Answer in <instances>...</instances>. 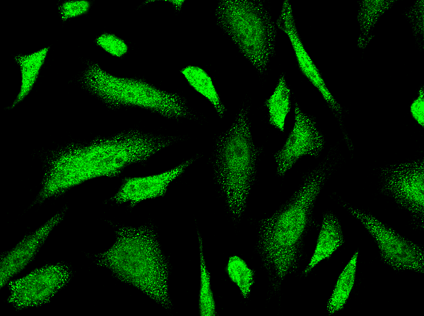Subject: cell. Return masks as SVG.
<instances>
[{
	"label": "cell",
	"instance_id": "cell-1",
	"mask_svg": "<svg viewBox=\"0 0 424 316\" xmlns=\"http://www.w3.org/2000/svg\"><path fill=\"white\" fill-rule=\"evenodd\" d=\"M172 142L170 138L130 130L72 143L47 158L37 202L56 197L98 177H115L128 165L143 162Z\"/></svg>",
	"mask_w": 424,
	"mask_h": 316
},
{
	"label": "cell",
	"instance_id": "cell-2",
	"mask_svg": "<svg viewBox=\"0 0 424 316\" xmlns=\"http://www.w3.org/2000/svg\"><path fill=\"white\" fill-rule=\"evenodd\" d=\"M326 175L323 167L313 170L288 201L259 223L261 256L265 267L278 281L297 268L302 241Z\"/></svg>",
	"mask_w": 424,
	"mask_h": 316
},
{
	"label": "cell",
	"instance_id": "cell-3",
	"mask_svg": "<svg viewBox=\"0 0 424 316\" xmlns=\"http://www.w3.org/2000/svg\"><path fill=\"white\" fill-rule=\"evenodd\" d=\"M116 235L112 246L96 256L97 264L170 308L168 264L154 230L148 226H124L116 231Z\"/></svg>",
	"mask_w": 424,
	"mask_h": 316
},
{
	"label": "cell",
	"instance_id": "cell-4",
	"mask_svg": "<svg viewBox=\"0 0 424 316\" xmlns=\"http://www.w3.org/2000/svg\"><path fill=\"white\" fill-rule=\"evenodd\" d=\"M257 155L248 111L242 108L228 129L218 137L214 159L216 182L235 218L245 211L254 180Z\"/></svg>",
	"mask_w": 424,
	"mask_h": 316
},
{
	"label": "cell",
	"instance_id": "cell-5",
	"mask_svg": "<svg viewBox=\"0 0 424 316\" xmlns=\"http://www.w3.org/2000/svg\"><path fill=\"white\" fill-rule=\"evenodd\" d=\"M79 83L111 108L140 107L170 119L191 115L185 100L177 93L163 90L141 79L113 75L97 63L86 66Z\"/></svg>",
	"mask_w": 424,
	"mask_h": 316
},
{
	"label": "cell",
	"instance_id": "cell-6",
	"mask_svg": "<svg viewBox=\"0 0 424 316\" xmlns=\"http://www.w3.org/2000/svg\"><path fill=\"white\" fill-rule=\"evenodd\" d=\"M216 17L218 24L254 67L260 73L266 71L274 53L276 30L263 4L259 1H221Z\"/></svg>",
	"mask_w": 424,
	"mask_h": 316
},
{
	"label": "cell",
	"instance_id": "cell-7",
	"mask_svg": "<svg viewBox=\"0 0 424 316\" xmlns=\"http://www.w3.org/2000/svg\"><path fill=\"white\" fill-rule=\"evenodd\" d=\"M347 209L375 240L384 262L395 270L423 273L424 252L421 247L401 236L372 215L351 206H347Z\"/></svg>",
	"mask_w": 424,
	"mask_h": 316
},
{
	"label": "cell",
	"instance_id": "cell-8",
	"mask_svg": "<svg viewBox=\"0 0 424 316\" xmlns=\"http://www.w3.org/2000/svg\"><path fill=\"white\" fill-rule=\"evenodd\" d=\"M70 278L71 271L65 264L45 265L10 282L8 300L18 309L41 305L49 302Z\"/></svg>",
	"mask_w": 424,
	"mask_h": 316
},
{
	"label": "cell",
	"instance_id": "cell-9",
	"mask_svg": "<svg viewBox=\"0 0 424 316\" xmlns=\"http://www.w3.org/2000/svg\"><path fill=\"white\" fill-rule=\"evenodd\" d=\"M383 189L404 209L423 221V160L396 164L382 172Z\"/></svg>",
	"mask_w": 424,
	"mask_h": 316
},
{
	"label": "cell",
	"instance_id": "cell-10",
	"mask_svg": "<svg viewBox=\"0 0 424 316\" xmlns=\"http://www.w3.org/2000/svg\"><path fill=\"white\" fill-rule=\"evenodd\" d=\"M324 145L323 136L315 122L296 103L293 128L282 148L274 155L277 174L284 175L302 156H318Z\"/></svg>",
	"mask_w": 424,
	"mask_h": 316
},
{
	"label": "cell",
	"instance_id": "cell-11",
	"mask_svg": "<svg viewBox=\"0 0 424 316\" xmlns=\"http://www.w3.org/2000/svg\"><path fill=\"white\" fill-rule=\"evenodd\" d=\"M192 162V159L187 160L170 170L156 175L125 178L112 199L117 204L129 203L134 206L143 200L163 197L170 184Z\"/></svg>",
	"mask_w": 424,
	"mask_h": 316
},
{
	"label": "cell",
	"instance_id": "cell-12",
	"mask_svg": "<svg viewBox=\"0 0 424 316\" xmlns=\"http://www.w3.org/2000/svg\"><path fill=\"white\" fill-rule=\"evenodd\" d=\"M276 23L278 27L288 35L302 73L320 92L330 108L336 113L341 115L342 112L341 105L327 88L319 71L309 56L300 40L295 26L292 8L287 0L283 2L281 14Z\"/></svg>",
	"mask_w": 424,
	"mask_h": 316
},
{
	"label": "cell",
	"instance_id": "cell-13",
	"mask_svg": "<svg viewBox=\"0 0 424 316\" xmlns=\"http://www.w3.org/2000/svg\"><path fill=\"white\" fill-rule=\"evenodd\" d=\"M64 214L58 213L33 233L26 235L1 260L0 283L4 286L12 276L32 261L53 228L62 220Z\"/></svg>",
	"mask_w": 424,
	"mask_h": 316
},
{
	"label": "cell",
	"instance_id": "cell-14",
	"mask_svg": "<svg viewBox=\"0 0 424 316\" xmlns=\"http://www.w3.org/2000/svg\"><path fill=\"white\" fill-rule=\"evenodd\" d=\"M343 243L341 225L335 216L324 215L315 250L304 270L307 274L322 260L329 258Z\"/></svg>",
	"mask_w": 424,
	"mask_h": 316
},
{
	"label": "cell",
	"instance_id": "cell-15",
	"mask_svg": "<svg viewBox=\"0 0 424 316\" xmlns=\"http://www.w3.org/2000/svg\"><path fill=\"white\" fill-rule=\"evenodd\" d=\"M49 49V47H44L30 54L15 56L14 60L20 71V86L11 108H13L23 100L32 90L45 64Z\"/></svg>",
	"mask_w": 424,
	"mask_h": 316
},
{
	"label": "cell",
	"instance_id": "cell-16",
	"mask_svg": "<svg viewBox=\"0 0 424 316\" xmlns=\"http://www.w3.org/2000/svg\"><path fill=\"white\" fill-rule=\"evenodd\" d=\"M396 2L395 0H369L359 2L357 19L360 26L358 46L364 49L372 37V30L380 16Z\"/></svg>",
	"mask_w": 424,
	"mask_h": 316
},
{
	"label": "cell",
	"instance_id": "cell-17",
	"mask_svg": "<svg viewBox=\"0 0 424 316\" xmlns=\"http://www.w3.org/2000/svg\"><path fill=\"white\" fill-rule=\"evenodd\" d=\"M181 72L190 86L207 98L213 105L219 117H223L225 107L208 74L201 68L196 66H188L184 68Z\"/></svg>",
	"mask_w": 424,
	"mask_h": 316
},
{
	"label": "cell",
	"instance_id": "cell-18",
	"mask_svg": "<svg viewBox=\"0 0 424 316\" xmlns=\"http://www.w3.org/2000/svg\"><path fill=\"white\" fill-rule=\"evenodd\" d=\"M358 252L357 251L338 276L327 303L329 315L341 310L346 304L353 287Z\"/></svg>",
	"mask_w": 424,
	"mask_h": 316
},
{
	"label": "cell",
	"instance_id": "cell-19",
	"mask_svg": "<svg viewBox=\"0 0 424 316\" xmlns=\"http://www.w3.org/2000/svg\"><path fill=\"white\" fill-rule=\"evenodd\" d=\"M265 104L269 110L270 124L283 131L285 120L290 110V90L283 75L279 78L273 94Z\"/></svg>",
	"mask_w": 424,
	"mask_h": 316
},
{
	"label": "cell",
	"instance_id": "cell-20",
	"mask_svg": "<svg viewBox=\"0 0 424 316\" xmlns=\"http://www.w3.org/2000/svg\"><path fill=\"white\" fill-rule=\"evenodd\" d=\"M200 257V289L199 295V310L201 316L216 315V303L211 286V275L207 269L202 240L199 236Z\"/></svg>",
	"mask_w": 424,
	"mask_h": 316
},
{
	"label": "cell",
	"instance_id": "cell-21",
	"mask_svg": "<svg viewBox=\"0 0 424 316\" xmlns=\"http://www.w3.org/2000/svg\"><path fill=\"white\" fill-rule=\"evenodd\" d=\"M226 271L230 279L239 288L243 297L247 298L254 281L253 270L245 260L233 255L228 261Z\"/></svg>",
	"mask_w": 424,
	"mask_h": 316
},
{
	"label": "cell",
	"instance_id": "cell-22",
	"mask_svg": "<svg viewBox=\"0 0 424 316\" xmlns=\"http://www.w3.org/2000/svg\"><path fill=\"white\" fill-rule=\"evenodd\" d=\"M95 43L105 52L116 57L124 56L129 49L124 40L110 33H101L95 38Z\"/></svg>",
	"mask_w": 424,
	"mask_h": 316
},
{
	"label": "cell",
	"instance_id": "cell-23",
	"mask_svg": "<svg viewBox=\"0 0 424 316\" xmlns=\"http://www.w3.org/2000/svg\"><path fill=\"white\" fill-rule=\"evenodd\" d=\"M91 7L88 0H68L58 7L60 18L63 22L87 13Z\"/></svg>",
	"mask_w": 424,
	"mask_h": 316
},
{
	"label": "cell",
	"instance_id": "cell-24",
	"mask_svg": "<svg viewBox=\"0 0 424 316\" xmlns=\"http://www.w3.org/2000/svg\"><path fill=\"white\" fill-rule=\"evenodd\" d=\"M424 1H416L409 9L406 16L411 23L412 30L416 37H423L424 16L423 8Z\"/></svg>",
	"mask_w": 424,
	"mask_h": 316
},
{
	"label": "cell",
	"instance_id": "cell-25",
	"mask_svg": "<svg viewBox=\"0 0 424 316\" xmlns=\"http://www.w3.org/2000/svg\"><path fill=\"white\" fill-rule=\"evenodd\" d=\"M424 91L423 88H420L417 98L412 103L410 110L413 118L419 124L423 127L424 115Z\"/></svg>",
	"mask_w": 424,
	"mask_h": 316
}]
</instances>
